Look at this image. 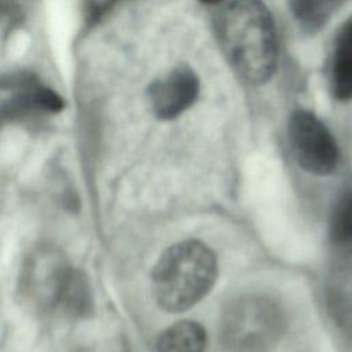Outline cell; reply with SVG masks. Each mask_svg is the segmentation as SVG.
Returning a JSON list of instances; mask_svg holds the SVG:
<instances>
[{
  "label": "cell",
  "mask_w": 352,
  "mask_h": 352,
  "mask_svg": "<svg viewBox=\"0 0 352 352\" xmlns=\"http://www.w3.org/2000/svg\"><path fill=\"white\" fill-rule=\"evenodd\" d=\"M217 278V260L212 249L197 239L169 246L151 274L157 304L168 312H182L201 301Z\"/></svg>",
  "instance_id": "7a4b0ae2"
},
{
  "label": "cell",
  "mask_w": 352,
  "mask_h": 352,
  "mask_svg": "<svg viewBox=\"0 0 352 352\" xmlns=\"http://www.w3.org/2000/svg\"><path fill=\"white\" fill-rule=\"evenodd\" d=\"M344 0H287L294 19L307 32L320 30Z\"/></svg>",
  "instance_id": "8fae6325"
},
{
  "label": "cell",
  "mask_w": 352,
  "mask_h": 352,
  "mask_svg": "<svg viewBox=\"0 0 352 352\" xmlns=\"http://www.w3.org/2000/svg\"><path fill=\"white\" fill-rule=\"evenodd\" d=\"M201 3H204V4H219V3H221L223 0H199Z\"/></svg>",
  "instance_id": "9a60e30c"
},
{
  "label": "cell",
  "mask_w": 352,
  "mask_h": 352,
  "mask_svg": "<svg viewBox=\"0 0 352 352\" xmlns=\"http://www.w3.org/2000/svg\"><path fill=\"white\" fill-rule=\"evenodd\" d=\"M329 87L334 99L352 100V16L338 28L330 56Z\"/></svg>",
  "instance_id": "9c48e42d"
},
{
  "label": "cell",
  "mask_w": 352,
  "mask_h": 352,
  "mask_svg": "<svg viewBox=\"0 0 352 352\" xmlns=\"http://www.w3.org/2000/svg\"><path fill=\"white\" fill-rule=\"evenodd\" d=\"M120 1L124 0H82V14L87 23L99 22Z\"/></svg>",
  "instance_id": "4fadbf2b"
},
{
  "label": "cell",
  "mask_w": 352,
  "mask_h": 352,
  "mask_svg": "<svg viewBox=\"0 0 352 352\" xmlns=\"http://www.w3.org/2000/svg\"><path fill=\"white\" fill-rule=\"evenodd\" d=\"M198 74L188 65H177L148 87V102L160 120H173L190 109L199 96Z\"/></svg>",
  "instance_id": "8992f818"
},
{
  "label": "cell",
  "mask_w": 352,
  "mask_h": 352,
  "mask_svg": "<svg viewBox=\"0 0 352 352\" xmlns=\"http://www.w3.org/2000/svg\"><path fill=\"white\" fill-rule=\"evenodd\" d=\"M329 314L340 331L352 341V254L338 261L326 283Z\"/></svg>",
  "instance_id": "52a82bcc"
},
{
  "label": "cell",
  "mask_w": 352,
  "mask_h": 352,
  "mask_svg": "<svg viewBox=\"0 0 352 352\" xmlns=\"http://www.w3.org/2000/svg\"><path fill=\"white\" fill-rule=\"evenodd\" d=\"M15 94L0 106V118H14L33 113H55L62 109V99L50 88L22 78L15 84Z\"/></svg>",
  "instance_id": "ba28073f"
},
{
  "label": "cell",
  "mask_w": 352,
  "mask_h": 352,
  "mask_svg": "<svg viewBox=\"0 0 352 352\" xmlns=\"http://www.w3.org/2000/svg\"><path fill=\"white\" fill-rule=\"evenodd\" d=\"M205 329L194 320H180L161 333L157 352H205Z\"/></svg>",
  "instance_id": "30bf717a"
},
{
  "label": "cell",
  "mask_w": 352,
  "mask_h": 352,
  "mask_svg": "<svg viewBox=\"0 0 352 352\" xmlns=\"http://www.w3.org/2000/svg\"><path fill=\"white\" fill-rule=\"evenodd\" d=\"M12 10V0H0V22L4 21Z\"/></svg>",
  "instance_id": "5bb4252c"
},
{
  "label": "cell",
  "mask_w": 352,
  "mask_h": 352,
  "mask_svg": "<svg viewBox=\"0 0 352 352\" xmlns=\"http://www.w3.org/2000/svg\"><path fill=\"white\" fill-rule=\"evenodd\" d=\"M219 45L235 73L248 84L271 80L278 65L274 18L263 0H231L214 18Z\"/></svg>",
  "instance_id": "6da1fadb"
},
{
  "label": "cell",
  "mask_w": 352,
  "mask_h": 352,
  "mask_svg": "<svg viewBox=\"0 0 352 352\" xmlns=\"http://www.w3.org/2000/svg\"><path fill=\"white\" fill-rule=\"evenodd\" d=\"M287 136L296 161L307 172L324 176L338 166V144L330 129L312 111L294 110L289 117Z\"/></svg>",
  "instance_id": "5b68a950"
},
{
  "label": "cell",
  "mask_w": 352,
  "mask_h": 352,
  "mask_svg": "<svg viewBox=\"0 0 352 352\" xmlns=\"http://www.w3.org/2000/svg\"><path fill=\"white\" fill-rule=\"evenodd\" d=\"M330 238L345 254H352V187L345 190L333 206Z\"/></svg>",
  "instance_id": "7c38bea8"
},
{
  "label": "cell",
  "mask_w": 352,
  "mask_h": 352,
  "mask_svg": "<svg viewBox=\"0 0 352 352\" xmlns=\"http://www.w3.org/2000/svg\"><path fill=\"white\" fill-rule=\"evenodd\" d=\"M285 327V314L276 301L263 294H243L224 308L220 340L230 352H268Z\"/></svg>",
  "instance_id": "3957f363"
},
{
  "label": "cell",
  "mask_w": 352,
  "mask_h": 352,
  "mask_svg": "<svg viewBox=\"0 0 352 352\" xmlns=\"http://www.w3.org/2000/svg\"><path fill=\"white\" fill-rule=\"evenodd\" d=\"M23 285L33 302L41 308L80 314L88 307L84 279L55 250L44 249L33 254L25 270Z\"/></svg>",
  "instance_id": "277c9868"
}]
</instances>
